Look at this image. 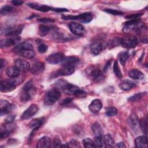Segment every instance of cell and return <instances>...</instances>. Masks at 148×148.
Returning a JSON list of instances; mask_svg holds the SVG:
<instances>
[{
	"instance_id": "obj_18",
	"label": "cell",
	"mask_w": 148,
	"mask_h": 148,
	"mask_svg": "<svg viewBox=\"0 0 148 148\" xmlns=\"http://www.w3.org/2000/svg\"><path fill=\"white\" fill-rule=\"evenodd\" d=\"M52 141L51 139L47 136L40 138L36 145V147L38 148H49L51 147Z\"/></svg>"
},
{
	"instance_id": "obj_36",
	"label": "cell",
	"mask_w": 148,
	"mask_h": 148,
	"mask_svg": "<svg viewBox=\"0 0 148 148\" xmlns=\"http://www.w3.org/2000/svg\"><path fill=\"white\" fill-rule=\"evenodd\" d=\"M147 116H146L145 118L142 119L139 121V125L140 127L142 130V131L145 134H147Z\"/></svg>"
},
{
	"instance_id": "obj_40",
	"label": "cell",
	"mask_w": 148,
	"mask_h": 148,
	"mask_svg": "<svg viewBox=\"0 0 148 148\" xmlns=\"http://www.w3.org/2000/svg\"><path fill=\"white\" fill-rule=\"evenodd\" d=\"M105 114L109 117L115 116L117 114V109L114 107H109L106 109Z\"/></svg>"
},
{
	"instance_id": "obj_8",
	"label": "cell",
	"mask_w": 148,
	"mask_h": 148,
	"mask_svg": "<svg viewBox=\"0 0 148 148\" xmlns=\"http://www.w3.org/2000/svg\"><path fill=\"white\" fill-rule=\"evenodd\" d=\"M38 106L36 104L31 105L23 113L21 119L22 120H27L31 118L38 111Z\"/></svg>"
},
{
	"instance_id": "obj_3",
	"label": "cell",
	"mask_w": 148,
	"mask_h": 148,
	"mask_svg": "<svg viewBox=\"0 0 148 148\" xmlns=\"http://www.w3.org/2000/svg\"><path fill=\"white\" fill-rule=\"evenodd\" d=\"M20 83L21 82H18L16 77L2 80L1 82L0 90L2 92L12 91L16 88V86L20 84Z\"/></svg>"
},
{
	"instance_id": "obj_29",
	"label": "cell",
	"mask_w": 148,
	"mask_h": 148,
	"mask_svg": "<svg viewBox=\"0 0 148 148\" xmlns=\"http://www.w3.org/2000/svg\"><path fill=\"white\" fill-rule=\"evenodd\" d=\"M105 146L106 147H113L114 146V141L110 134H106L103 136Z\"/></svg>"
},
{
	"instance_id": "obj_21",
	"label": "cell",
	"mask_w": 148,
	"mask_h": 148,
	"mask_svg": "<svg viewBox=\"0 0 148 148\" xmlns=\"http://www.w3.org/2000/svg\"><path fill=\"white\" fill-rule=\"evenodd\" d=\"M102 107V103L101 101L98 99H95L92 101L91 103L89 105V109L93 113H97L99 112Z\"/></svg>"
},
{
	"instance_id": "obj_47",
	"label": "cell",
	"mask_w": 148,
	"mask_h": 148,
	"mask_svg": "<svg viewBox=\"0 0 148 148\" xmlns=\"http://www.w3.org/2000/svg\"><path fill=\"white\" fill-rule=\"evenodd\" d=\"M53 146L54 147H61V141L58 138H55L52 142Z\"/></svg>"
},
{
	"instance_id": "obj_42",
	"label": "cell",
	"mask_w": 148,
	"mask_h": 148,
	"mask_svg": "<svg viewBox=\"0 0 148 148\" xmlns=\"http://www.w3.org/2000/svg\"><path fill=\"white\" fill-rule=\"evenodd\" d=\"M34 88L33 82L32 80H29L27 82L23 87V90L24 91H31Z\"/></svg>"
},
{
	"instance_id": "obj_38",
	"label": "cell",
	"mask_w": 148,
	"mask_h": 148,
	"mask_svg": "<svg viewBox=\"0 0 148 148\" xmlns=\"http://www.w3.org/2000/svg\"><path fill=\"white\" fill-rule=\"evenodd\" d=\"M13 10V8L10 5H5L1 9V14L2 16L7 15Z\"/></svg>"
},
{
	"instance_id": "obj_52",
	"label": "cell",
	"mask_w": 148,
	"mask_h": 148,
	"mask_svg": "<svg viewBox=\"0 0 148 148\" xmlns=\"http://www.w3.org/2000/svg\"><path fill=\"white\" fill-rule=\"evenodd\" d=\"M52 10L57 12H64L68 11V10H67V9H65V8H55V9H53Z\"/></svg>"
},
{
	"instance_id": "obj_43",
	"label": "cell",
	"mask_w": 148,
	"mask_h": 148,
	"mask_svg": "<svg viewBox=\"0 0 148 148\" xmlns=\"http://www.w3.org/2000/svg\"><path fill=\"white\" fill-rule=\"evenodd\" d=\"M130 122L131 123V125L133 127H135L137 125L138 123V119L135 114H132L130 116Z\"/></svg>"
},
{
	"instance_id": "obj_26",
	"label": "cell",
	"mask_w": 148,
	"mask_h": 148,
	"mask_svg": "<svg viewBox=\"0 0 148 148\" xmlns=\"http://www.w3.org/2000/svg\"><path fill=\"white\" fill-rule=\"evenodd\" d=\"M128 76L135 80H140L144 77V75L143 73L136 69H132L128 72Z\"/></svg>"
},
{
	"instance_id": "obj_31",
	"label": "cell",
	"mask_w": 148,
	"mask_h": 148,
	"mask_svg": "<svg viewBox=\"0 0 148 148\" xmlns=\"http://www.w3.org/2000/svg\"><path fill=\"white\" fill-rule=\"evenodd\" d=\"M22 57L27 59H31L35 56V51L34 50H25L19 53Z\"/></svg>"
},
{
	"instance_id": "obj_16",
	"label": "cell",
	"mask_w": 148,
	"mask_h": 148,
	"mask_svg": "<svg viewBox=\"0 0 148 148\" xmlns=\"http://www.w3.org/2000/svg\"><path fill=\"white\" fill-rule=\"evenodd\" d=\"M44 122H45V119L43 117L35 119L32 120L31 121H30V123L28 124V126L29 128H31L33 130L31 135H32V134H34V132L35 131L38 130L42 125Z\"/></svg>"
},
{
	"instance_id": "obj_17",
	"label": "cell",
	"mask_w": 148,
	"mask_h": 148,
	"mask_svg": "<svg viewBox=\"0 0 148 148\" xmlns=\"http://www.w3.org/2000/svg\"><path fill=\"white\" fill-rule=\"evenodd\" d=\"M19 39L20 38L18 36H10L5 39H2L1 41V47L3 48L13 46Z\"/></svg>"
},
{
	"instance_id": "obj_1",
	"label": "cell",
	"mask_w": 148,
	"mask_h": 148,
	"mask_svg": "<svg viewBox=\"0 0 148 148\" xmlns=\"http://www.w3.org/2000/svg\"><path fill=\"white\" fill-rule=\"evenodd\" d=\"M56 88L59 90L61 92H63L67 94L76 95V93L80 90L79 87L76 85L68 83L63 79L57 80L55 83Z\"/></svg>"
},
{
	"instance_id": "obj_25",
	"label": "cell",
	"mask_w": 148,
	"mask_h": 148,
	"mask_svg": "<svg viewBox=\"0 0 148 148\" xmlns=\"http://www.w3.org/2000/svg\"><path fill=\"white\" fill-rule=\"evenodd\" d=\"M28 5L32 9H34L35 10H37L40 12H47L53 9L51 7L49 6L44 5H39L34 3H29L28 4Z\"/></svg>"
},
{
	"instance_id": "obj_10",
	"label": "cell",
	"mask_w": 148,
	"mask_h": 148,
	"mask_svg": "<svg viewBox=\"0 0 148 148\" xmlns=\"http://www.w3.org/2000/svg\"><path fill=\"white\" fill-rule=\"evenodd\" d=\"M64 55L61 53H56L49 55L46 59V61L51 64H57L62 61Z\"/></svg>"
},
{
	"instance_id": "obj_37",
	"label": "cell",
	"mask_w": 148,
	"mask_h": 148,
	"mask_svg": "<svg viewBox=\"0 0 148 148\" xmlns=\"http://www.w3.org/2000/svg\"><path fill=\"white\" fill-rule=\"evenodd\" d=\"M129 54L127 51H123L119 55V60L122 65H124L128 58H129Z\"/></svg>"
},
{
	"instance_id": "obj_5",
	"label": "cell",
	"mask_w": 148,
	"mask_h": 148,
	"mask_svg": "<svg viewBox=\"0 0 148 148\" xmlns=\"http://www.w3.org/2000/svg\"><path fill=\"white\" fill-rule=\"evenodd\" d=\"M138 43V39L134 36H127L124 38H121L120 45L125 47L128 49L134 48L136 46Z\"/></svg>"
},
{
	"instance_id": "obj_20",
	"label": "cell",
	"mask_w": 148,
	"mask_h": 148,
	"mask_svg": "<svg viewBox=\"0 0 148 148\" xmlns=\"http://www.w3.org/2000/svg\"><path fill=\"white\" fill-rule=\"evenodd\" d=\"M79 62V59L74 56L64 57L62 61V66H75Z\"/></svg>"
},
{
	"instance_id": "obj_7",
	"label": "cell",
	"mask_w": 148,
	"mask_h": 148,
	"mask_svg": "<svg viewBox=\"0 0 148 148\" xmlns=\"http://www.w3.org/2000/svg\"><path fill=\"white\" fill-rule=\"evenodd\" d=\"M68 27L70 29V31L75 35L77 36H82L85 31L84 27L77 23L75 22H72L69 24Z\"/></svg>"
},
{
	"instance_id": "obj_49",
	"label": "cell",
	"mask_w": 148,
	"mask_h": 148,
	"mask_svg": "<svg viewBox=\"0 0 148 148\" xmlns=\"http://www.w3.org/2000/svg\"><path fill=\"white\" fill-rule=\"evenodd\" d=\"M72 101V98H65L60 103V105H66L68 104H69V103H71V102Z\"/></svg>"
},
{
	"instance_id": "obj_34",
	"label": "cell",
	"mask_w": 148,
	"mask_h": 148,
	"mask_svg": "<svg viewBox=\"0 0 148 148\" xmlns=\"http://www.w3.org/2000/svg\"><path fill=\"white\" fill-rule=\"evenodd\" d=\"M82 142H83V146L84 147H86V148L96 147V146L95 145V143L93 142V140L92 139H91L89 138L84 139L83 140Z\"/></svg>"
},
{
	"instance_id": "obj_22",
	"label": "cell",
	"mask_w": 148,
	"mask_h": 148,
	"mask_svg": "<svg viewBox=\"0 0 148 148\" xmlns=\"http://www.w3.org/2000/svg\"><path fill=\"white\" fill-rule=\"evenodd\" d=\"M135 86H136L135 83L128 79H125L121 81L119 84V87L124 91L130 90L134 88Z\"/></svg>"
},
{
	"instance_id": "obj_14",
	"label": "cell",
	"mask_w": 148,
	"mask_h": 148,
	"mask_svg": "<svg viewBox=\"0 0 148 148\" xmlns=\"http://www.w3.org/2000/svg\"><path fill=\"white\" fill-rule=\"evenodd\" d=\"M14 66L21 72H25L30 69V65L29 62L20 58H18L15 60Z\"/></svg>"
},
{
	"instance_id": "obj_54",
	"label": "cell",
	"mask_w": 148,
	"mask_h": 148,
	"mask_svg": "<svg viewBox=\"0 0 148 148\" xmlns=\"http://www.w3.org/2000/svg\"><path fill=\"white\" fill-rule=\"evenodd\" d=\"M5 64H6V61L3 59H1V61H0V66H1V69H2L3 68V66H5Z\"/></svg>"
},
{
	"instance_id": "obj_2",
	"label": "cell",
	"mask_w": 148,
	"mask_h": 148,
	"mask_svg": "<svg viewBox=\"0 0 148 148\" xmlns=\"http://www.w3.org/2000/svg\"><path fill=\"white\" fill-rule=\"evenodd\" d=\"M61 97V91L56 88L49 90L46 94L44 103L46 105H51L57 102Z\"/></svg>"
},
{
	"instance_id": "obj_41",
	"label": "cell",
	"mask_w": 148,
	"mask_h": 148,
	"mask_svg": "<svg viewBox=\"0 0 148 148\" xmlns=\"http://www.w3.org/2000/svg\"><path fill=\"white\" fill-rule=\"evenodd\" d=\"M113 71L114 72V74L116 76L119 78H121L122 77V73L120 71V69L119 68L118 62L116 61L114 62L113 65Z\"/></svg>"
},
{
	"instance_id": "obj_35",
	"label": "cell",
	"mask_w": 148,
	"mask_h": 148,
	"mask_svg": "<svg viewBox=\"0 0 148 148\" xmlns=\"http://www.w3.org/2000/svg\"><path fill=\"white\" fill-rule=\"evenodd\" d=\"M120 42H121V38H114L108 42V47L109 49H113V48L120 45Z\"/></svg>"
},
{
	"instance_id": "obj_23",
	"label": "cell",
	"mask_w": 148,
	"mask_h": 148,
	"mask_svg": "<svg viewBox=\"0 0 148 148\" xmlns=\"http://www.w3.org/2000/svg\"><path fill=\"white\" fill-rule=\"evenodd\" d=\"M135 143L136 147L146 148L147 147V138L145 135H142L137 137L135 140Z\"/></svg>"
},
{
	"instance_id": "obj_55",
	"label": "cell",
	"mask_w": 148,
	"mask_h": 148,
	"mask_svg": "<svg viewBox=\"0 0 148 148\" xmlns=\"http://www.w3.org/2000/svg\"><path fill=\"white\" fill-rule=\"evenodd\" d=\"M116 146L117 147H123V148L125 147V144L123 142H119V143H118L117 144Z\"/></svg>"
},
{
	"instance_id": "obj_24",
	"label": "cell",
	"mask_w": 148,
	"mask_h": 148,
	"mask_svg": "<svg viewBox=\"0 0 148 148\" xmlns=\"http://www.w3.org/2000/svg\"><path fill=\"white\" fill-rule=\"evenodd\" d=\"M103 46L101 42H93L90 46V51L94 55H98L100 54L102 50Z\"/></svg>"
},
{
	"instance_id": "obj_48",
	"label": "cell",
	"mask_w": 148,
	"mask_h": 148,
	"mask_svg": "<svg viewBox=\"0 0 148 148\" xmlns=\"http://www.w3.org/2000/svg\"><path fill=\"white\" fill-rule=\"evenodd\" d=\"M38 21L42 23H53L54 22V20L50 18H41L38 19Z\"/></svg>"
},
{
	"instance_id": "obj_33",
	"label": "cell",
	"mask_w": 148,
	"mask_h": 148,
	"mask_svg": "<svg viewBox=\"0 0 148 148\" xmlns=\"http://www.w3.org/2000/svg\"><path fill=\"white\" fill-rule=\"evenodd\" d=\"M95 145L98 147H105L104 138L102 135L95 136Z\"/></svg>"
},
{
	"instance_id": "obj_13",
	"label": "cell",
	"mask_w": 148,
	"mask_h": 148,
	"mask_svg": "<svg viewBox=\"0 0 148 148\" xmlns=\"http://www.w3.org/2000/svg\"><path fill=\"white\" fill-rule=\"evenodd\" d=\"M14 108V106L8 101L1 99L0 101V112L1 116L9 113Z\"/></svg>"
},
{
	"instance_id": "obj_12",
	"label": "cell",
	"mask_w": 148,
	"mask_h": 148,
	"mask_svg": "<svg viewBox=\"0 0 148 148\" xmlns=\"http://www.w3.org/2000/svg\"><path fill=\"white\" fill-rule=\"evenodd\" d=\"M75 66H62V67L57 71L55 73L54 77L59 76H68L72 75L75 72Z\"/></svg>"
},
{
	"instance_id": "obj_53",
	"label": "cell",
	"mask_w": 148,
	"mask_h": 148,
	"mask_svg": "<svg viewBox=\"0 0 148 148\" xmlns=\"http://www.w3.org/2000/svg\"><path fill=\"white\" fill-rule=\"evenodd\" d=\"M111 62H112V61H108L106 62V64H105V66H104V68H103V71H104V72H106V71L108 70V69L109 66H110Z\"/></svg>"
},
{
	"instance_id": "obj_19",
	"label": "cell",
	"mask_w": 148,
	"mask_h": 148,
	"mask_svg": "<svg viewBox=\"0 0 148 148\" xmlns=\"http://www.w3.org/2000/svg\"><path fill=\"white\" fill-rule=\"evenodd\" d=\"M25 50H33V46L28 42H23L17 45L13 49V51L18 53Z\"/></svg>"
},
{
	"instance_id": "obj_15",
	"label": "cell",
	"mask_w": 148,
	"mask_h": 148,
	"mask_svg": "<svg viewBox=\"0 0 148 148\" xmlns=\"http://www.w3.org/2000/svg\"><path fill=\"white\" fill-rule=\"evenodd\" d=\"M29 70L31 73L34 75H40L45 71V64L42 62H36L32 65Z\"/></svg>"
},
{
	"instance_id": "obj_27",
	"label": "cell",
	"mask_w": 148,
	"mask_h": 148,
	"mask_svg": "<svg viewBox=\"0 0 148 148\" xmlns=\"http://www.w3.org/2000/svg\"><path fill=\"white\" fill-rule=\"evenodd\" d=\"M20 71L14 66L8 68L6 71V75L11 78L17 77L20 75Z\"/></svg>"
},
{
	"instance_id": "obj_45",
	"label": "cell",
	"mask_w": 148,
	"mask_h": 148,
	"mask_svg": "<svg viewBox=\"0 0 148 148\" xmlns=\"http://www.w3.org/2000/svg\"><path fill=\"white\" fill-rule=\"evenodd\" d=\"M48 46L45 44H40L38 47V51L40 53H44L47 50Z\"/></svg>"
},
{
	"instance_id": "obj_28",
	"label": "cell",
	"mask_w": 148,
	"mask_h": 148,
	"mask_svg": "<svg viewBox=\"0 0 148 148\" xmlns=\"http://www.w3.org/2000/svg\"><path fill=\"white\" fill-rule=\"evenodd\" d=\"M91 130L94 135H95V136L102 135V134H103L102 129L98 123H97V122L94 123L91 125Z\"/></svg>"
},
{
	"instance_id": "obj_50",
	"label": "cell",
	"mask_w": 148,
	"mask_h": 148,
	"mask_svg": "<svg viewBox=\"0 0 148 148\" xmlns=\"http://www.w3.org/2000/svg\"><path fill=\"white\" fill-rule=\"evenodd\" d=\"M70 145H72V146H74V147H77V146H79V143H78L76 140H74V139H72L71 140L69 143Z\"/></svg>"
},
{
	"instance_id": "obj_30",
	"label": "cell",
	"mask_w": 148,
	"mask_h": 148,
	"mask_svg": "<svg viewBox=\"0 0 148 148\" xmlns=\"http://www.w3.org/2000/svg\"><path fill=\"white\" fill-rule=\"evenodd\" d=\"M31 91L23 90V91L21 93V95H20V99L23 102H26L31 99Z\"/></svg>"
},
{
	"instance_id": "obj_6",
	"label": "cell",
	"mask_w": 148,
	"mask_h": 148,
	"mask_svg": "<svg viewBox=\"0 0 148 148\" xmlns=\"http://www.w3.org/2000/svg\"><path fill=\"white\" fill-rule=\"evenodd\" d=\"M14 125L12 122H8L1 126L0 131V136L1 139H3L8 137L10 132L14 130Z\"/></svg>"
},
{
	"instance_id": "obj_11",
	"label": "cell",
	"mask_w": 148,
	"mask_h": 148,
	"mask_svg": "<svg viewBox=\"0 0 148 148\" xmlns=\"http://www.w3.org/2000/svg\"><path fill=\"white\" fill-rule=\"evenodd\" d=\"M88 75L90 77L97 83L102 82L105 79V77L101 71L97 68H91L90 71L88 72Z\"/></svg>"
},
{
	"instance_id": "obj_51",
	"label": "cell",
	"mask_w": 148,
	"mask_h": 148,
	"mask_svg": "<svg viewBox=\"0 0 148 148\" xmlns=\"http://www.w3.org/2000/svg\"><path fill=\"white\" fill-rule=\"evenodd\" d=\"M12 3L14 5H21L23 3V1L20 0H13L12 1Z\"/></svg>"
},
{
	"instance_id": "obj_44",
	"label": "cell",
	"mask_w": 148,
	"mask_h": 148,
	"mask_svg": "<svg viewBox=\"0 0 148 148\" xmlns=\"http://www.w3.org/2000/svg\"><path fill=\"white\" fill-rule=\"evenodd\" d=\"M105 12L109 13V14H112L113 15H121L123 14V13L120 11H119L117 10H114V9H105L104 10Z\"/></svg>"
},
{
	"instance_id": "obj_32",
	"label": "cell",
	"mask_w": 148,
	"mask_h": 148,
	"mask_svg": "<svg viewBox=\"0 0 148 148\" xmlns=\"http://www.w3.org/2000/svg\"><path fill=\"white\" fill-rule=\"evenodd\" d=\"M51 28L45 25H40L39 26V34L41 36L46 35L51 30Z\"/></svg>"
},
{
	"instance_id": "obj_4",
	"label": "cell",
	"mask_w": 148,
	"mask_h": 148,
	"mask_svg": "<svg viewBox=\"0 0 148 148\" xmlns=\"http://www.w3.org/2000/svg\"><path fill=\"white\" fill-rule=\"evenodd\" d=\"M62 18L64 20H75L87 23L92 20V15L90 12H85L77 16H62Z\"/></svg>"
},
{
	"instance_id": "obj_9",
	"label": "cell",
	"mask_w": 148,
	"mask_h": 148,
	"mask_svg": "<svg viewBox=\"0 0 148 148\" xmlns=\"http://www.w3.org/2000/svg\"><path fill=\"white\" fill-rule=\"evenodd\" d=\"M23 25H16L8 28L4 30V35L8 36H18L22 31Z\"/></svg>"
},
{
	"instance_id": "obj_39",
	"label": "cell",
	"mask_w": 148,
	"mask_h": 148,
	"mask_svg": "<svg viewBox=\"0 0 148 148\" xmlns=\"http://www.w3.org/2000/svg\"><path fill=\"white\" fill-rule=\"evenodd\" d=\"M145 94V92H139V93H137L134 94V95L128 98V101H131V102H136L139 101V99H140Z\"/></svg>"
},
{
	"instance_id": "obj_46",
	"label": "cell",
	"mask_w": 148,
	"mask_h": 148,
	"mask_svg": "<svg viewBox=\"0 0 148 148\" xmlns=\"http://www.w3.org/2000/svg\"><path fill=\"white\" fill-rule=\"evenodd\" d=\"M142 16V13H135L126 16L127 19L130 20H135V19H139V18Z\"/></svg>"
}]
</instances>
